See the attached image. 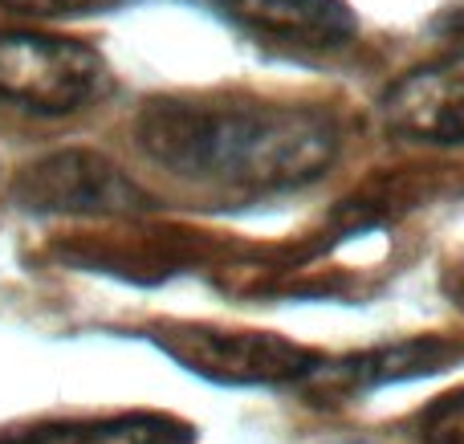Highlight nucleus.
I'll use <instances>...</instances> for the list:
<instances>
[{
    "instance_id": "obj_1",
    "label": "nucleus",
    "mask_w": 464,
    "mask_h": 444,
    "mask_svg": "<svg viewBox=\"0 0 464 444\" xmlns=\"http://www.w3.org/2000/svg\"><path fill=\"white\" fill-rule=\"evenodd\" d=\"M135 139L171 176L240 196L314 184L338 155L326 111L265 98H151Z\"/></svg>"
},
{
    "instance_id": "obj_2",
    "label": "nucleus",
    "mask_w": 464,
    "mask_h": 444,
    "mask_svg": "<svg viewBox=\"0 0 464 444\" xmlns=\"http://www.w3.org/2000/svg\"><path fill=\"white\" fill-rule=\"evenodd\" d=\"M155 347L179 367L228 388H269V383L310 380L322 355L302 343H289L269 331H228L204 323H163L151 331Z\"/></svg>"
},
{
    "instance_id": "obj_3",
    "label": "nucleus",
    "mask_w": 464,
    "mask_h": 444,
    "mask_svg": "<svg viewBox=\"0 0 464 444\" xmlns=\"http://www.w3.org/2000/svg\"><path fill=\"white\" fill-rule=\"evenodd\" d=\"M106 62L94 45L57 33H0V102L33 114H73L102 98Z\"/></svg>"
},
{
    "instance_id": "obj_4",
    "label": "nucleus",
    "mask_w": 464,
    "mask_h": 444,
    "mask_svg": "<svg viewBox=\"0 0 464 444\" xmlns=\"http://www.w3.org/2000/svg\"><path fill=\"white\" fill-rule=\"evenodd\" d=\"M13 196L41 217H139L151 208V196L119 163L82 147L33 159L16 176Z\"/></svg>"
},
{
    "instance_id": "obj_5",
    "label": "nucleus",
    "mask_w": 464,
    "mask_h": 444,
    "mask_svg": "<svg viewBox=\"0 0 464 444\" xmlns=\"http://www.w3.org/2000/svg\"><path fill=\"white\" fill-rule=\"evenodd\" d=\"M387 135L420 147L464 143V49L416 65L379 98Z\"/></svg>"
},
{
    "instance_id": "obj_6",
    "label": "nucleus",
    "mask_w": 464,
    "mask_h": 444,
    "mask_svg": "<svg viewBox=\"0 0 464 444\" xmlns=\"http://www.w3.org/2000/svg\"><path fill=\"white\" fill-rule=\"evenodd\" d=\"M208 5L245 33L277 45L338 49L359 29L346 0H208Z\"/></svg>"
},
{
    "instance_id": "obj_7",
    "label": "nucleus",
    "mask_w": 464,
    "mask_h": 444,
    "mask_svg": "<svg viewBox=\"0 0 464 444\" xmlns=\"http://www.w3.org/2000/svg\"><path fill=\"white\" fill-rule=\"evenodd\" d=\"M449 359H457L452 343L411 339V343H400V347H379V351H371V355H354L338 367H318L310 380L343 388L346 396H354V391H371V388H383V383L428 375V372H436V367H444Z\"/></svg>"
},
{
    "instance_id": "obj_8",
    "label": "nucleus",
    "mask_w": 464,
    "mask_h": 444,
    "mask_svg": "<svg viewBox=\"0 0 464 444\" xmlns=\"http://www.w3.org/2000/svg\"><path fill=\"white\" fill-rule=\"evenodd\" d=\"M24 444H196L184 420L163 412H127L106 420H70L33 429Z\"/></svg>"
},
{
    "instance_id": "obj_9",
    "label": "nucleus",
    "mask_w": 464,
    "mask_h": 444,
    "mask_svg": "<svg viewBox=\"0 0 464 444\" xmlns=\"http://www.w3.org/2000/svg\"><path fill=\"white\" fill-rule=\"evenodd\" d=\"M420 444H464V388L432 400L416 420Z\"/></svg>"
},
{
    "instance_id": "obj_10",
    "label": "nucleus",
    "mask_w": 464,
    "mask_h": 444,
    "mask_svg": "<svg viewBox=\"0 0 464 444\" xmlns=\"http://www.w3.org/2000/svg\"><path fill=\"white\" fill-rule=\"evenodd\" d=\"M130 5V0H5V8L33 21H57V16H86V13H106V8Z\"/></svg>"
},
{
    "instance_id": "obj_11",
    "label": "nucleus",
    "mask_w": 464,
    "mask_h": 444,
    "mask_svg": "<svg viewBox=\"0 0 464 444\" xmlns=\"http://www.w3.org/2000/svg\"><path fill=\"white\" fill-rule=\"evenodd\" d=\"M449 294H452V298H460V302H464V261H460L457 269H452V277H449Z\"/></svg>"
},
{
    "instance_id": "obj_12",
    "label": "nucleus",
    "mask_w": 464,
    "mask_h": 444,
    "mask_svg": "<svg viewBox=\"0 0 464 444\" xmlns=\"http://www.w3.org/2000/svg\"><path fill=\"white\" fill-rule=\"evenodd\" d=\"M444 29H452V33H460V37H464V13L457 16V21H444Z\"/></svg>"
}]
</instances>
